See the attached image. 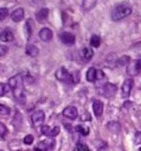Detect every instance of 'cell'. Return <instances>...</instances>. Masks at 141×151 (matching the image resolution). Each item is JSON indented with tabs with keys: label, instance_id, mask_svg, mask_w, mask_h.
Returning <instances> with one entry per match:
<instances>
[{
	"label": "cell",
	"instance_id": "2e32d148",
	"mask_svg": "<svg viewBox=\"0 0 141 151\" xmlns=\"http://www.w3.org/2000/svg\"><path fill=\"white\" fill-rule=\"evenodd\" d=\"M13 33L10 31L9 29H6L4 30L1 33H0V40L2 41V42H11L13 40Z\"/></svg>",
	"mask_w": 141,
	"mask_h": 151
},
{
	"label": "cell",
	"instance_id": "e0dca14e",
	"mask_svg": "<svg viewBox=\"0 0 141 151\" xmlns=\"http://www.w3.org/2000/svg\"><path fill=\"white\" fill-rule=\"evenodd\" d=\"M47 16H49V9L42 8L37 12V16H35V17H37V20L39 22H43L47 19Z\"/></svg>",
	"mask_w": 141,
	"mask_h": 151
},
{
	"label": "cell",
	"instance_id": "7402d4cb",
	"mask_svg": "<svg viewBox=\"0 0 141 151\" xmlns=\"http://www.w3.org/2000/svg\"><path fill=\"white\" fill-rule=\"evenodd\" d=\"M91 45L94 47H98L100 45V38L98 35H93L91 38Z\"/></svg>",
	"mask_w": 141,
	"mask_h": 151
},
{
	"label": "cell",
	"instance_id": "ba28073f",
	"mask_svg": "<svg viewBox=\"0 0 141 151\" xmlns=\"http://www.w3.org/2000/svg\"><path fill=\"white\" fill-rule=\"evenodd\" d=\"M133 87V80L132 78H127L122 83V87H121V92H122V97H129L130 93L132 91Z\"/></svg>",
	"mask_w": 141,
	"mask_h": 151
},
{
	"label": "cell",
	"instance_id": "603a6c76",
	"mask_svg": "<svg viewBox=\"0 0 141 151\" xmlns=\"http://www.w3.org/2000/svg\"><path fill=\"white\" fill-rule=\"evenodd\" d=\"M32 21L31 20H27V23H25V32H27V37L30 38L31 34H32Z\"/></svg>",
	"mask_w": 141,
	"mask_h": 151
},
{
	"label": "cell",
	"instance_id": "44dd1931",
	"mask_svg": "<svg viewBox=\"0 0 141 151\" xmlns=\"http://www.w3.org/2000/svg\"><path fill=\"white\" fill-rule=\"evenodd\" d=\"M86 80L88 82H95L96 81V70L94 67H91L86 73Z\"/></svg>",
	"mask_w": 141,
	"mask_h": 151
},
{
	"label": "cell",
	"instance_id": "d6986e66",
	"mask_svg": "<svg viewBox=\"0 0 141 151\" xmlns=\"http://www.w3.org/2000/svg\"><path fill=\"white\" fill-rule=\"evenodd\" d=\"M98 0H83V4H82V8L84 11H89L91 9L95 8V6L97 4Z\"/></svg>",
	"mask_w": 141,
	"mask_h": 151
},
{
	"label": "cell",
	"instance_id": "6da1fadb",
	"mask_svg": "<svg viewBox=\"0 0 141 151\" xmlns=\"http://www.w3.org/2000/svg\"><path fill=\"white\" fill-rule=\"evenodd\" d=\"M8 85L10 88L12 89L13 96L14 98L19 101L20 103H23L25 99V94H24V87H23V80L21 75H14L9 78Z\"/></svg>",
	"mask_w": 141,
	"mask_h": 151
},
{
	"label": "cell",
	"instance_id": "8fae6325",
	"mask_svg": "<svg viewBox=\"0 0 141 151\" xmlns=\"http://www.w3.org/2000/svg\"><path fill=\"white\" fill-rule=\"evenodd\" d=\"M60 39L64 44L66 45H72L75 43V35L70 33V32H63L60 34Z\"/></svg>",
	"mask_w": 141,
	"mask_h": 151
},
{
	"label": "cell",
	"instance_id": "5b68a950",
	"mask_svg": "<svg viewBox=\"0 0 141 151\" xmlns=\"http://www.w3.org/2000/svg\"><path fill=\"white\" fill-rule=\"evenodd\" d=\"M117 92V86L115 84L112 83H106L105 85H103V87L100 89L101 95H104L105 97H112L114 96Z\"/></svg>",
	"mask_w": 141,
	"mask_h": 151
},
{
	"label": "cell",
	"instance_id": "ac0fdd59",
	"mask_svg": "<svg viewBox=\"0 0 141 151\" xmlns=\"http://www.w3.org/2000/svg\"><path fill=\"white\" fill-rule=\"evenodd\" d=\"M25 53L31 58H35L39 55V49L34 44H28L25 47Z\"/></svg>",
	"mask_w": 141,
	"mask_h": 151
},
{
	"label": "cell",
	"instance_id": "ffe728a7",
	"mask_svg": "<svg viewBox=\"0 0 141 151\" xmlns=\"http://www.w3.org/2000/svg\"><path fill=\"white\" fill-rule=\"evenodd\" d=\"M107 128L109 131H112V132H115V134H117V132H119L120 131V124L118 122H110L107 124Z\"/></svg>",
	"mask_w": 141,
	"mask_h": 151
},
{
	"label": "cell",
	"instance_id": "484cf974",
	"mask_svg": "<svg viewBox=\"0 0 141 151\" xmlns=\"http://www.w3.org/2000/svg\"><path fill=\"white\" fill-rule=\"evenodd\" d=\"M10 86L9 85H6L4 83H0V96H4V94H7V92L9 91Z\"/></svg>",
	"mask_w": 141,
	"mask_h": 151
},
{
	"label": "cell",
	"instance_id": "e575fe53",
	"mask_svg": "<svg viewBox=\"0 0 141 151\" xmlns=\"http://www.w3.org/2000/svg\"><path fill=\"white\" fill-rule=\"evenodd\" d=\"M139 151H141V148H140V149H139Z\"/></svg>",
	"mask_w": 141,
	"mask_h": 151
},
{
	"label": "cell",
	"instance_id": "d590c367",
	"mask_svg": "<svg viewBox=\"0 0 141 151\" xmlns=\"http://www.w3.org/2000/svg\"><path fill=\"white\" fill-rule=\"evenodd\" d=\"M0 151H2V150H0Z\"/></svg>",
	"mask_w": 141,
	"mask_h": 151
},
{
	"label": "cell",
	"instance_id": "277c9868",
	"mask_svg": "<svg viewBox=\"0 0 141 151\" xmlns=\"http://www.w3.org/2000/svg\"><path fill=\"white\" fill-rule=\"evenodd\" d=\"M54 142L53 139H46V140H43V141H40L37 143L34 150L35 151H50L54 148Z\"/></svg>",
	"mask_w": 141,
	"mask_h": 151
},
{
	"label": "cell",
	"instance_id": "83f0119b",
	"mask_svg": "<svg viewBox=\"0 0 141 151\" xmlns=\"http://www.w3.org/2000/svg\"><path fill=\"white\" fill-rule=\"evenodd\" d=\"M8 17V9L7 8H0V21L4 20Z\"/></svg>",
	"mask_w": 141,
	"mask_h": 151
},
{
	"label": "cell",
	"instance_id": "d6a6232c",
	"mask_svg": "<svg viewBox=\"0 0 141 151\" xmlns=\"http://www.w3.org/2000/svg\"><path fill=\"white\" fill-rule=\"evenodd\" d=\"M135 143L136 145H141V131H137L135 134Z\"/></svg>",
	"mask_w": 141,
	"mask_h": 151
},
{
	"label": "cell",
	"instance_id": "4316f807",
	"mask_svg": "<svg viewBox=\"0 0 141 151\" xmlns=\"http://www.w3.org/2000/svg\"><path fill=\"white\" fill-rule=\"evenodd\" d=\"M10 114V108L9 107H7V106L4 105H1L0 104V115H2V116H7V115H9Z\"/></svg>",
	"mask_w": 141,
	"mask_h": 151
},
{
	"label": "cell",
	"instance_id": "7a4b0ae2",
	"mask_svg": "<svg viewBox=\"0 0 141 151\" xmlns=\"http://www.w3.org/2000/svg\"><path fill=\"white\" fill-rule=\"evenodd\" d=\"M132 12V8L129 4H119L112 10V19L114 21H120L126 17L130 16Z\"/></svg>",
	"mask_w": 141,
	"mask_h": 151
},
{
	"label": "cell",
	"instance_id": "1f68e13d",
	"mask_svg": "<svg viewBox=\"0 0 141 151\" xmlns=\"http://www.w3.org/2000/svg\"><path fill=\"white\" fill-rule=\"evenodd\" d=\"M33 136L32 134H28V136H25L24 139H23V142L25 143V145H31V143L33 142Z\"/></svg>",
	"mask_w": 141,
	"mask_h": 151
},
{
	"label": "cell",
	"instance_id": "7c38bea8",
	"mask_svg": "<svg viewBox=\"0 0 141 151\" xmlns=\"http://www.w3.org/2000/svg\"><path fill=\"white\" fill-rule=\"evenodd\" d=\"M39 37H40V39H41L42 41L49 42V41H51L52 38H53V32H52L49 28H43V29L40 30Z\"/></svg>",
	"mask_w": 141,
	"mask_h": 151
},
{
	"label": "cell",
	"instance_id": "5bb4252c",
	"mask_svg": "<svg viewBox=\"0 0 141 151\" xmlns=\"http://www.w3.org/2000/svg\"><path fill=\"white\" fill-rule=\"evenodd\" d=\"M79 55L84 61H91V58L94 56V52L89 47H83L79 52Z\"/></svg>",
	"mask_w": 141,
	"mask_h": 151
},
{
	"label": "cell",
	"instance_id": "4fadbf2b",
	"mask_svg": "<svg viewBox=\"0 0 141 151\" xmlns=\"http://www.w3.org/2000/svg\"><path fill=\"white\" fill-rule=\"evenodd\" d=\"M93 110H94V114H95L96 117H100L103 115V111H104V104H103V101H94V103H93Z\"/></svg>",
	"mask_w": 141,
	"mask_h": 151
},
{
	"label": "cell",
	"instance_id": "52a82bcc",
	"mask_svg": "<svg viewBox=\"0 0 141 151\" xmlns=\"http://www.w3.org/2000/svg\"><path fill=\"white\" fill-rule=\"evenodd\" d=\"M41 132L43 134H45L46 137L53 138V137H56L60 134V127H50L44 125V126L41 127Z\"/></svg>",
	"mask_w": 141,
	"mask_h": 151
},
{
	"label": "cell",
	"instance_id": "d4e9b609",
	"mask_svg": "<svg viewBox=\"0 0 141 151\" xmlns=\"http://www.w3.org/2000/svg\"><path fill=\"white\" fill-rule=\"evenodd\" d=\"M130 62V59H129V56H122L120 59L118 60V62H117V65H119V66H122V65H126V64H128Z\"/></svg>",
	"mask_w": 141,
	"mask_h": 151
},
{
	"label": "cell",
	"instance_id": "4dcf8cb0",
	"mask_svg": "<svg viewBox=\"0 0 141 151\" xmlns=\"http://www.w3.org/2000/svg\"><path fill=\"white\" fill-rule=\"evenodd\" d=\"M105 78V74L101 70H96V80L97 81H101Z\"/></svg>",
	"mask_w": 141,
	"mask_h": 151
},
{
	"label": "cell",
	"instance_id": "836d02e7",
	"mask_svg": "<svg viewBox=\"0 0 141 151\" xmlns=\"http://www.w3.org/2000/svg\"><path fill=\"white\" fill-rule=\"evenodd\" d=\"M7 51H8V47L4 45H0V56H2L7 53Z\"/></svg>",
	"mask_w": 141,
	"mask_h": 151
},
{
	"label": "cell",
	"instance_id": "f1b7e54d",
	"mask_svg": "<svg viewBox=\"0 0 141 151\" xmlns=\"http://www.w3.org/2000/svg\"><path fill=\"white\" fill-rule=\"evenodd\" d=\"M76 130H77L78 132H81L82 134H84V136H86V134H89V129L84 126H77L76 127Z\"/></svg>",
	"mask_w": 141,
	"mask_h": 151
},
{
	"label": "cell",
	"instance_id": "8992f818",
	"mask_svg": "<svg viewBox=\"0 0 141 151\" xmlns=\"http://www.w3.org/2000/svg\"><path fill=\"white\" fill-rule=\"evenodd\" d=\"M45 119V115L43 110H35L32 115H31V122L33 124V126H40L43 124Z\"/></svg>",
	"mask_w": 141,
	"mask_h": 151
},
{
	"label": "cell",
	"instance_id": "3957f363",
	"mask_svg": "<svg viewBox=\"0 0 141 151\" xmlns=\"http://www.w3.org/2000/svg\"><path fill=\"white\" fill-rule=\"evenodd\" d=\"M55 76H56V78L58 81H61V82L65 83V84H74L73 75L64 66L58 68V71H56V73H55Z\"/></svg>",
	"mask_w": 141,
	"mask_h": 151
},
{
	"label": "cell",
	"instance_id": "f546056e",
	"mask_svg": "<svg viewBox=\"0 0 141 151\" xmlns=\"http://www.w3.org/2000/svg\"><path fill=\"white\" fill-rule=\"evenodd\" d=\"M75 151H91L88 149V147L84 143H78L76 148H75Z\"/></svg>",
	"mask_w": 141,
	"mask_h": 151
},
{
	"label": "cell",
	"instance_id": "9a60e30c",
	"mask_svg": "<svg viewBox=\"0 0 141 151\" xmlns=\"http://www.w3.org/2000/svg\"><path fill=\"white\" fill-rule=\"evenodd\" d=\"M24 17V10L22 8H18L16 9L12 13H11V19H12L14 22H20Z\"/></svg>",
	"mask_w": 141,
	"mask_h": 151
},
{
	"label": "cell",
	"instance_id": "cb8c5ba5",
	"mask_svg": "<svg viewBox=\"0 0 141 151\" xmlns=\"http://www.w3.org/2000/svg\"><path fill=\"white\" fill-rule=\"evenodd\" d=\"M7 134H8V128L6 127L4 124L0 122V137H1V138H4V137L7 136Z\"/></svg>",
	"mask_w": 141,
	"mask_h": 151
},
{
	"label": "cell",
	"instance_id": "9c48e42d",
	"mask_svg": "<svg viewBox=\"0 0 141 151\" xmlns=\"http://www.w3.org/2000/svg\"><path fill=\"white\" fill-rule=\"evenodd\" d=\"M63 115H64V117L74 120V119L78 117V111H77L76 107H74V106H67L63 110Z\"/></svg>",
	"mask_w": 141,
	"mask_h": 151
},
{
	"label": "cell",
	"instance_id": "30bf717a",
	"mask_svg": "<svg viewBox=\"0 0 141 151\" xmlns=\"http://www.w3.org/2000/svg\"><path fill=\"white\" fill-rule=\"evenodd\" d=\"M141 72V60H136L128 66V74L138 75Z\"/></svg>",
	"mask_w": 141,
	"mask_h": 151
}]
</instances>
